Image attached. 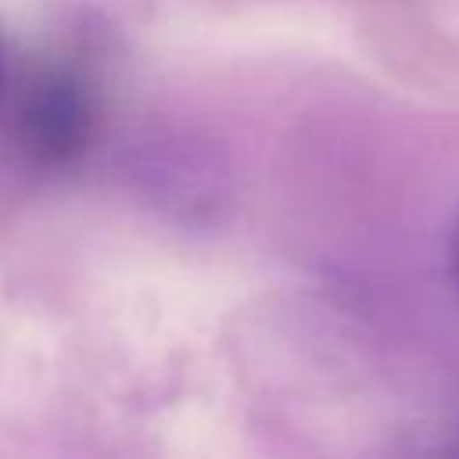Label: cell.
I'll use <instances>...</instances> for the list:
<instances>
[{
  "mask_svg": "<svg viewBox=\"0 0 459 459\" xmlns=\"http://www.w3.org/2000/svg\"><path fill=\"white\" fill-rule=\"evenodd\" d=\"M452 265H455V276H459V226H455V240H452Z\"/></svg>",
  "mask_w": 459,
  "mask_h": 459,
  "instance_id": "obj_1",
  "label": "cell"
},
{
  "mask_svg": "<svg viewBox=\"0 0 459 459\" xmlns=\"http://www.w3.org/2000/svg\"><path fill=\"white\" fill-rule=\"evenodd\" d=\"M0 86H4V72H0Z\"/></svg>",
  "mask_w": 459,
  "mask_h": 459,
  "instance_id": "obj_2",
  "label": "cell"
}]
</instances>
